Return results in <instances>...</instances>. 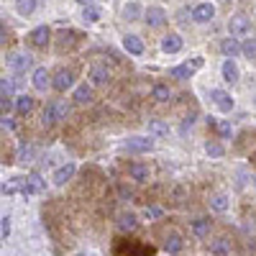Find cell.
<instances>
[{
    "label": "cell",
    "mask_w": 256,
    "mask_h": 256,
    "mask_svg": "<svg viewBox=\"0 0 256 256\" xmlns=\"http://www.w3.org/2000/svg\"><path fill=\"white\" fill-rule=\"evenodd\" d=\"M228 31H230V36H246V34L251 31V20H248L244 13L230 16V20H228Z\"/></svg>",
    "instance_id": "obj_3"
},
{
    "label": "cell",
    "mask_w": 256,
    "mask_h": 256,
    "mask_svg": "<svg viewBox=\"0 0 256 256\" xmlns=\"http://www.w3.org/2000/svg\"><path fill=\"white\" fill-rule=\"evenodd\" d=\"M216 128H218V134H220L223 138H228V136H230V123H228V120H218V123H216Z\"/></svg>",
    "instance_id": "obj_35"
},
{
    "label": "cell",
    "mask_w": 256,
    "mask_h": 256,
    "mask_svg": "<svg viewBox=\"0 0 256 256\" xmlns=\"http://www.w3.org/2000/svg\"><path fill=\"white\" fill-rule=\"evenodd\" d=\"M80 256H82V254H80Z\"/></svg>",
    "instance_id": "obj_44"
},
{
    "label": "cell",
    "mask_w": 256,
    "mask_h": 256,
    "mask_svg": "<svg viewBox=\"0 0 256 256\" xmlns=\"http://www.w3.org/2000/svg\"><path fill=\"white\" fill-rule=\"evenodd\" d=\"M90 77H92L95 84H105L110 80V72H108V67H102V64H95V67L90 70Z\"/></svg>",
    "instance_id": "obj_18"
},
{
    "label": "cell",
    "mask_w": 256,
    "mask_h": 256,
    "mask_svg": "<svg viewBox=\"0 0 256 256\" xmlns=\"http://www.w3.org/2000/svg\"><path fill=\"white\" fill-rule=\"evenodd\" d=\"M128 174H131V180H136V182H146L148 180V166L146 164H131L128 166Z\"/></svg>",
    "instance_id": "obj_20"
},
{
    "label": "cell",
    "mask_w": 256,
    "mask_h": 256,
    "mask_svg": "<svg viewBox=\"0 0 256 256\" xmlns=\"http://www.w3.org/2000/svg\"><path fill=\"white\" fill-rule=\"evenodd\" d=\"M123 46H126V52L128 54H144V41L138 38V36H134V34H128V36H123Z\"/></svg>",
    "instance_id": "obj_14"
},
{
    "label": "cell",
    "mask_w": 256,
    "mask_h": 256,
    "mask_svg": "<svg viewBox=\"0 0 256 256\" xmlns=\"http://www.w3.org/2000/svg\"><path fill=\"white\" fill-rule=\"evenodd\" d=\"M182 246H184V244H182V236H180L177 230H169L166 236H164V248H166L169 254H180Z\"/></svg>",
    "instance_id": "obj_12"
},
{
    "label": "cell",
    "mask_w": 256,
    "mask_h": 256,
    "mask_svg": "<svg viewBox=\"0 0 256 256\" xmlns=\"http://www.w3.org/2000/svg\"><path fill=\"white\" fill-rule=\"evenodd\" d=\"M210 228H212V223L208 218H198L195 223H192V233H195L198 238H205L208 233H210Z\"/></svg>",
    "instance_id": "obj_23"
},
{
    "label": "cell",
    "mask_w": 256,
    "mask_h": 256,
    "mask_svg": "<svg viewBox=\"0 0 256 256\" xmlns=\"http://www.w3.org/2000/svg\"><path fill=\"white\" fill-rule=\"evenodd\" d=\"M72 82H74V72H72V70H59V72L54 74V80H52V84H54L56 92H64L67 88H72Z\"/></svg>",
    "instance_id": "obj_5"
},
{
    "label": "cell",
    "mask_w": 256,
    "mask_h": 256,
    "mask_svg": "<svg viewBox=\"0 0 256 256\" xmlns=\"http://www.w3.org/2000/svg\"><path fill=\"white\" fill-rule=\"evenodd\" d=\"M152 98H156L159 102H164V100H169V98H172V90H169L166 84H154V90H152Z\"/></svg>",
    "instance_id": "obj_28"
},
{
    "label": "cell",
    "mask_w": 256,
    "mask_h": 256,
    "mask_svg": "<svg viewBox=\"0 0 256 256\" xmlns=\"http://www.w3.org/2000/svg\"><path fill=\"white\" fill-rule=\"evenodd\" d=\"M162 49H164L166 54H177V52L182 49V36H177V34H169V36H164V41H162Z\"/></svg>",
    "instance_id": "obj_15"
},
{
    "label": "cell",
    "mask_w": 256,
    "mask_h": 256,
    "mask_svg": "<svg viewBox=\"0 0 256 256\" xmlns=\"http://www.w3.org/2000/svg\"><path fill=\"white\" fill-rule=\"evenodd\" d=\"M146 24H148V26H154V28L164 26V24H166V13H164L159 6H152V8L146 10Z\"/></svg>",
    "instance_id": "obj_10"
},
{
    "label": "cell",
    "mask_w": 256,
    "mask_h": 256,
    "mask_svg": "<svg viewBox=\"0 0 256 256\" xmlns=\"http://www.w3.org/2000/svg\"><path fill=\"white\" fill-rule=\"evenodd\" d=\"M8 228H10V223H8V218L3 220V236H8Z\"/></svg>",
    "instance_id": "obj_40"
},
{
    "label": "cell",
    "mask_w": 256,
    "mask_h": 256,
    "mask_svg": "<svg viewBox=\"0 0 256 256\" xmlns=\"http://www.w3.org/2000/svg\"><path fill=\"white\" fill-rule=\"evenodd\" d=\"M205 148H208V154H210V156H216V159H220V156H223V146H220V144H216V141H208V146H205Z\"/></svg>",
    "instance_id": "obj_33"
},
{
    "label": "cell",
    "mask_w": 256,
    "mask_h": 256,
    "mask_svg": "<svg viewBox=\"0 0 256 256\" xmlns=\"http://www.w3.org/2000/svg\"><path fill=\"white\" fill-rule=\"evenodd\" d=\"M67 113H70L67 102H64V100H52L46 108H44V118H41V123H44L46 128H52L56 120H64V118H67Z\"/></svg>",
    "instance_id": "obj_2"
},
{
    "label": "cell",
    "mask_w": 256,
    "mask_h": 256,
    "mask_svg": "<svg viewBox=\"0 0 256 256\" xmlns=\"http://www.w3.org/2000/svg\"><path fill=\"white\" fill-rule=\"evenodd\" d=\"M16 110H18L20 116H28V113L34 110V98H28V95H20V98L16 100Z\"/></svg>",
    "instance_id": "obj_25"
},
{
    "label": "cell",
    "mask_w": 256,
    "mask_h": 256,
    "mask_svg": "<svg viewBox=\"0 0 256 256\" xmlns=\"http://www.w3.org/2000/svg\"><path fill=\"white\" fill-rule=\"evenodd\" d=\"M49 38H52V31H49L46 26H38V28H34V31L28 34V44L36 46V49H44V46L49 44Z\"/></svg>",
    "instance_id": "obj_4"
},
{
    "label": "cell",
    "mask_w": 256,
    "mask_h": 256,
    "mask_svg": "<svg viewBox=\"0 0 256 256\" xmlns=\"http://www.w3.org/2000/svg\"><path fill=\"white\" fill-rule=\"evenodd\" d=\"M13 88H16L13 82H8V80H0V98H10Z\"/></svg>",
    "instance_id": "obj_34"
},
{
    "label": "cell",
    "mask_w": 256,
    "mask_h": 256,
    "mask_svg": "<svg viewBox=\"0 0 256 256\" xmlns=\"http://www.w3.org/2000/svg\"><path fill=\"white\" fill-rule=\"evenodd\" d=\"M138 16H141V6H138V3H128V6L123 8V18H126V20H136Z\"/></svg>",
    "instance_id": "obj_30"
},
{
    "label": "cell",
    "mask_w": 256,
    "mask_h": 256,
    "mask_svg": "<svg viewBox=\"0 0 256 256\" xmlns=\"http://www.w3.org/2000/svg\"><path fill=\"white\" fill-rule=\"evenodd\" d=\"M77 3H80V6H92L95 0H77Z\"/></svg>",
    "instance_id": "obj_41"
},
{
    "label": "cell",
    "mask_w": 256,
    "mask_h": 256,
    "mask_svg": "<svg viewBox=\"0 0 256 256\" xmlns=\"http://www.w3.org/2000/svg\"><path fill=\"white\" fill-rule=\"evenodd\" d=\"M126 148H128V152H134V154L152 152V148H154V141H152V138H144V136H134V138H128Z\"/></svg>",
    "instance_id": "obj_6"
},
{
    "label": "cell",
    "mask_w": 256,
    "mask_h": 256,
    "mask_svg": "<svg viewBox=\"0 0 256 256\" xmlns=\"http://www.w3.org/2000/svg\"><path fill=\"white\" fill-rule=\"evenodd\" d=\"M210 254L228 256V254H230V241H228V238H216V241L210 244Z\"/></svg>",
    "instance_id": "obj_21"
},
{
    "label": "cell",
    "mask_w": 256,
    "mask_h": 256,
    "mask_svg": "<svg viewBox=\"0 0 256 256\" xmlns=\"http://www.w3.org/2000/svg\"><path fill=\"white\" fill-rule=\"evenodd\" d=\"M200 67H202V59H192V62L182 64V67H174V70H172V77H177V80H187V77L192 74V70H200Z\"/></svg>",
    "instance_id": "obj_11"
},
{
    "label": "cell",
    "mask_w": 256,
    "mask_h": 256,
    "mask_svg": "<svg viewBox=\"0 0 256 256\" xmlns=\"http://www.w3.org/2000/svg\"><path fill=\"white\" fill-rule=\"evenodd\" d=\"M92 88L90 84H80V88L74 90V100L80 102V105H88V102H92Z\"/></svg>",
    "instance_id": "obj_19"
},
{
    "label": "cell",
    "mask_w": 256,
    "mask_h": 256,
    "mask_svg": "<svg viewBox=\"0 0 256 256\" xmlns=\"http://www.w3.org/2000/svg\"><path fill=\"white\" fill-rule=\"evenodd\" d=\"M241 52L248 56V59H254L256 56V36H251V38H246L244 44H241Z\"/></svg>",
    "instance_id": "obj_32"
},
{
    "label": "cell",
    "mask_w": 256,
    "mask_h": 256,
    "mask_svg": "<svg viewBox=\"0 0 256 256\" xmlns=\"http://www.w3.org/2000/svg\"><path fill=\"white\" fill-rule=\"evenodd\" d=\"M254 102H256V98H254Z\"/></svg>",
    "instance_id": "obj_43"
},
{
    "label": "cell",
    "mask_w": 256,
    "mask_h": 256,
    "mask_svg": "<svg viewBox=\"0 0 256 256\" xmlns=\"http://www.w3.org/2000/svg\"><path fill=\"white\" fill-rule=\"evenodd\" d=\"M6 41H8V31H6V26H3V24H0V46H3Z\"/></svg>",
    "instance_id": "obj_38"
},
{
    "label": "cell",
    "mask_w": 256,
    "mask_h": 256,
    "mask_svg": "<svg viewBox=\"0 0 256 256\" xmlns=\"http://www.w3.org/2000/svg\"><path fill=\"white\" fill-rule=\"evenodd\" d=\"M144 216H146V218H159V216H162V210H159V208H146Z\"/></svg>",
    "instance_id": "obj_37"
},
{
    "label": "cell",
    "mask_w": 256,
    "mask_h": 256,
    "mask_svg": "<svg viewBox=\"0 0 256 256\" xmlns=\"http://www.w3.org/2000/svg\"><path fill=\"white\" fill-rule=\"evenodd\" d=\"M16 10L18 16H31L36 10V0H16Z\"/></svg>",
    "instance_id": "obj_26"
},
{
    "label": "cell",
    "mask_w": 256,
    "mask_h": 256,
    "mask_svg": "<svg viewBox=\"0 0 256 256\" xmlns=\"http://www.w3.org/2000/svg\"><path fill=\"white\" fill-rule=\"evenodd\" d=\"M223 80L230 82V84L238 82V67L233 64V59H226V62H223Z\"/></svg>",
    "instance_id": "obj_17"
},
{
    "label": "cell",
    "mask_w": 256,
    "mask_h": 256,
    "mask_svg": "<svg viewBox=\"0 0 256 256\" xmlns=\"http://www.w3.org/2000/svg\"><path fill=\"white\" fill-rule=\"evenodd\" d=\"M8 67L16 70V72H24V70L31 67V56L28 54H10L8 56Z\"/></svg>",
    "instance_id": "obj_13"
},
{
    "label": "cell",
    "mask_w": 256,
    "mask_h": 256,
    "mask_svg": "<svg viewBox=\"0 0 256 256\" xmlns=\"http://www.w3.org/2000/svg\"><path fill=\"white\" fill-rule=\"evenodd\" d=\"M20 159H24V162H28L31 156H34V148L31 146H24V148H20V154H18Z\"/></svg>",
    "instance_id": "obj_36"
},
{
    "label": "cell",
    "mask_w": 256,
    "mask_h": 256,
    "mask_svg": "<svg viewBox=\"0 0 256 256\" xmlns=\"http://www.w3.org/2000/svg\"><path fill=\"white\" fill-rule=\"evenodd\" d=\"M148 134H154V136H166V134H169V126L162 123V120H152V123H148Z\"/></svg>",
    "instance_id": "obj_29"
},
{
    "label": "cell",
    "mask_w": 256,
    "mask_h": 256,
    "mask_svg": "<svg viewBox=\"0 0 256 256\" xmlns=\"http://www.w3.org/2000/svg\"><path fill=\"white\" fill-rule=\"evenodd\" d=\"M212 16H216V8H212L210 3H200V6L192 8V18H195L198 24H210Z\"/></svg>",
    "instance_id": "obj_7"
},
{
    "label": "cell",
    "mask_w": 256,
    "mask_h": 256,
    "mask_svg": "<svg viewBox=\"0 0 256 256\" xmlns=\"http://www.w3.org/2000/svg\"><path fill=\"white\" fill-rule=\"evenodd\" d=\"M118 228H120V230H128V233H131V230H136V228H138V220H136V216H131V212H123V216L118 218Z\"/></svg>",
    "instance_id": "obj_24"
},
{
    "label": "cell",
    "mask_w": 256,
    "mask_h": 256,
    "mask_svg": "<svg viewBox=\"0 0 256 256\" xmlns=\"http://www.w3.org/2000/svg\"><path fill=\"white\" fill-rule=\"evenodd\" d=\"M208 202H210L212 210H218V212H226V210H228V198H226V195H212Z\"/></svg>",
    "instance_id": "obj_27"
},
{
    "label": "cell",
    "mask_w": 256,
    "mask_h": 256,
    "mask_svg": "<svg viewBox=\"0 0 256 256\" xmlns=\"http://www.w3.org/2000/svg\"><path fill=\"white\" fill-rule=\"evenodd\" d=\"M72 174H74V164H64V166H59L54 172V182L56 184H67L72 180Z\"/></svg>",
    "instance_id": "obj_16"
},
{
    "label": "cell",
    "mask_w": 256,
    "mask_h": 256,
    "mask_svg": "<svg viewBox=\"0 0 256 256\" xmlns=\"http://www.w3.org/2000/svg\"><path fill=\"white\" fill-rule=\"evenodd\" d=\"M220 52H223L226 56H236V54L241 52V44H238L233 36H230V38H223V41H220Z\"/></svg>",
    "instance_id": "obj_22"
},
{
    "label": "cell",
    "mask_w": 256,
    "mask_h": 256,
    "mask_svg": "<svg viewBox=\"0 0 256 256\" xmlns=\"http://www.w3.org/2000/svg\"><path fill=\"white\" fill-rule=\"evenodd\" d=\"M218 3H223V6H226V3H230V0H218Z\"/></svg>",
    "instance_id": "obj_42"
},
{
    "label": "cell",
    "mask_w": 256,
    "mask_h": 256,
    "mask_svg": "<svg viewBox=\"0 0 256 256\" xmlns=\"http://www.w3.org/2000/svg\"><path fill=\"white\" fill-rule=\"evenodd\" d=\"M0 128H13V120L3 116V118H0Z\"/></svg>",
    "instance_id": "obj_39"
},
{
    "label": "cell",
    "mask_w": 256,
    "mask_h": 256,
    "mask_svg": "<svg viewBox=\"0 0 256 256\" xmlns=\"http://www.w3.org/2000/svg\"><path fill=\"white\" fill-rule=\"evenodd\" d=\"M210 100L216 102L223 113H230V110H233V98H230L226 90H212V92H210Z\"/></svg>",
    "instance_id": "obj_8"
},
{
    "label": "cell",
    "mask_w": 256,
    "mask_h": 256,
    "mask_svg": "<svg viewBox=\"0 0 256 256\" xmlns=\"http://www.w3.org/2000/svg\"><path fill=\"white\" fill-rule=\"evenodd\" d=\"M82 18L88 20V24H95V20H100V8H95V6H84Z\"/></svg>",
    "instance_id": "obj_31"
},
{
    "label": "cell",
    "mask_w": 256,
    "mask_h": 256,
    "mask_svg": "<svg viewBox=\"0 0 256 256\" xmlns=\"http://www.w3.org/2000/svg\"><path fill=\"white\" fill-rule=\"evenodd\" d=\"M34 88H36L38 92H46V90L52 88V74H49L44 67H38V70L34 72Z\"/></svg>",
    "instance_id": "obj_9"
},
{
    "label": "cell",
    "mask_w": 256,
    "mask_h": 256,
    "mask_svg": "<svg viewBox=\"0 0 256 256\" xmlns=\"http://www.w3.org/2000/svg\"><path fill=\"white\" fill-rule=\"evenodd\" d=\"M113 254L116 256H154V246L136 238H116Z\"/></svg>",
    "instance_id": "obj_1"
}]
</instances>
